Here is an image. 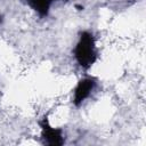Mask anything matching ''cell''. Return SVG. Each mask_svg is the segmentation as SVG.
I'll list each match as a JSON object with an SVG mask.
<instances>
[{
    "label": "cell",
    "mask_w": 146,
    "mask_h": 146,
    "mask_svg": "<svg viewBox=\"0 0 146 146\" xmlns=\"http://www.w3.org/2000/svg\"><path fill=\"white\" fill-rule=\"evenodd\" d=\"M25 1L40 16H47L51 3L57 0H25ZM62 1H67V0H62Z\"/></svg>",
    "instance_id": "obj_4"
},
{
    "label": "cell",
    "mask_w": 146,
    "mask_h": 146,
    "mask_svg": "<svg viewBox=\"0 0 146 146\" xmlns=\"http://www.w3.org/2000/svg\"><path fill=\"white\" fill-rule=\"evenodd\" d=\"M74 57L78 64L84 70L91 67L92 64L96 62L97 51L95 46V39L91 33L83 31L80 34V39L74 48Z\"/></svg>",
    "instance_id": "obj_1"
},
{
    "label": "cell",
    "mask_w": 146,
    "mask_h": 146,
    "mask_svg": "<svg viewBox=\"0 0 146 146\" xmlns=\"http://www.w3.org/2000/svg\"><path fill=\"white\" fill-rule=\"evenodd\" d=\"M1 21H2V17H1V16H0V23H1Z\"/></svg>",
    "instance_id": "obj_5"
},
{
    "label": "cell",
    "mask_w": 146,
    "mask_h": 146,
    "mask_svg": "<svg viewBox=\"0 0 146 146\" xmlns=\"http://www.w3.org/2000/svg\"><path fill=\"white\" fill-rule=\"evenodd\" d=\"M96 84L95 79L92 78H84L79 81L74 89V96H73V104L75 106H79L82 104V102L89 97L91 91L94 90Z\"/></svg>",
    "instance_id": "obj_3"
},
{
    "label": "cell",
    "mask_w": 146,
    "mask_h": 146,
    "mask_svg": "<svg viewBox=\"0 0 146 146\" xmlns=\"http://www.w3.org/2000/svg\"><path fill=\"white\" fill-rule=\"evenodd\" d=\"M39 125L41 128V138L43 144L50 146H59L64 144L65 139H64L63 130L60 128H52L49 124L47 116H43L39 121Z\"/></svg>",
    "instance_id": "obj_2"
}]
</instances>
